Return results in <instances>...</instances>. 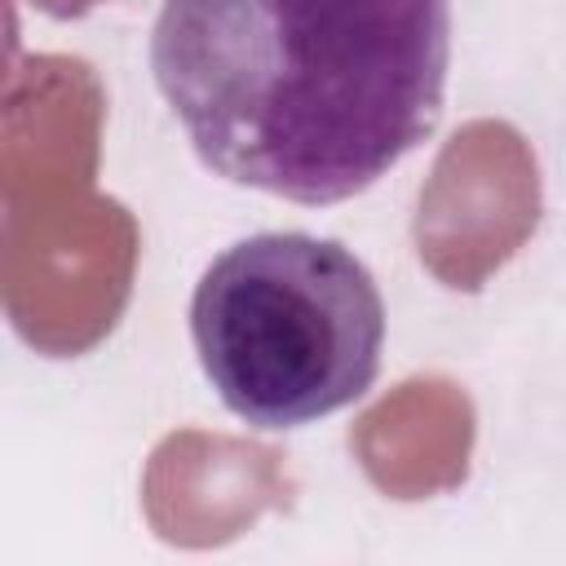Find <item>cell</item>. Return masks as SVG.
I'll return each instance as SVG.
<instances>
[{
	"label": "cell",
	"mask_w": 566,
	"mask_h": 566,
	"mask_svg": "<svg viewBox=\"0 0 566 566\" xmlns=\"http://www.w3.org/2000/svg\"><path fill=\"white\" fill-rule=\"evenodd\" d=\"M447 0H164L150 71L195 155L292 203H340L442 111Z\"/></svg>",
	"instance_id": "6da1fadb"
},
{
	"label": "cell",
	"mask_w": 566,
	"mask_h": 566,
	"mask_svg": "<svg viewBox=\"0 0 566 566\" xmlns=\"http://www.w3.org/2000/svg\"><path fill=\"white\" fill-rule=\"evenodd\" d=\"M190 336L226 411L252 429H296L371 389L385 301L345 243L270 230L212 256L190 296Z\"/></svg>",
	"instance_id": "7a4b0ae2"
}]
</instances>
